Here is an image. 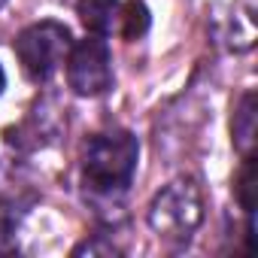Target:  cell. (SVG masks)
Here are the masks:
<instances>
[{"label":"cell","mask_w":258,"mask_h":258,"mask_svg":"<svg viewBox=\"0 0 258 258\" xmlns=\"http://www.w3.org/2000/svg\"><path fill=\"white\" fill-rule=\"evenodd\" d=\"M4 4H7V0H0V7H4Z\"/></svg>","instance_id":"7c38bea8"},{"label":"cell","mask_w":258,"mask_h":258,"mask_svg":"<svg viewBox=\"0 0 258 258\" xmlns=\"http://www.w3.org/2000/svg\"><path fill=\"white\" fill-rule=\"evenodd\" d=\"M67 82L82 97H97L112 85V55L100 37H85L67 52Z\"/></svg>","instance_id":"277c9868"},{"label":"cell","mask_w":258,"mask_h":258,"mask_svg":"<svg viewBox=\"0 0 258 258\" xmlns=\"http://www.w3.org/2000/svg\"><path fill=\"white\" fill-rule=\"evenodd\" d=\"M201 219H204V201H201V188L191 179H173L149 204L152 231L173 243L188 240L198 231Z\"/></svg>","instance_id":"7a4b0ae2"},{"label":"cell","mask_w":258,"mask_h":258,"mask_svg":"<svg viewBox=\"0 0 258 258\" xmlns=\"http://www.w3.org/2000/svg\"><path fill=\"white\" fill-rule=\"evenodd\" d=\"M149 25H152V16H149V7L143 4V0H127L124 7H118V28H121L124 40L146 37Z\"/></svg>","instance_id":"52a82bcc"},{"label":"cell","mask_w":258,"mask_h":258,"mask_svg":"<svg viewBox=\"0 0 258 258\" xmlns=\"http://www.w3.org/2000/svg\"><path fill=\"white\" fill-rule=\"evenodd\" d=\"M70 46H73L70 28L55 22V19H46V22H37L19 34L16 58H19V64L31 82H46L67 61Z\"/></svg>","instance_id":"3957f363"},{"label":"cell","mask_w":258,"mask_h":258,"mask_svg":"<svg viewBox=\"0 0 258 258\" xmlns=\"http://www.w3.org/2000/svg\"><path fill=\"white\" fill-rule=\"evenodd\" d=\"M13 231H16L13 219H7V222L0 219V252H7V249L13 246V240H16V234H13Z\"/></svg>","instance_id":"30bf717a"},{"label":"cell","mask_w":258,"mask_h":258,"mask_svg":"<svg viewBox=\"0 0 258 258\" xmlns=\"http://www.w3.org/2000/svg\"><path fill=\"white\" fill-rule=\"evenodd\" d=\"M140 158V143L131 131H103L94 134L82 155V179L94 195H121L134 179Z\"/></svg>","instance_id":"6da1fadb"},{"label":"cell","mask_w":258,"mask_h":258,"mask_svg":"<svg viewBox=\"0 0 258 258\" xmlns=\"http://www.w3.org/2000/svg\"><path fill=\"white\" fill-rule=\"evenodd\" d=\"M4 85H7V76H4V67H0V94H4Z\"/></svg>","instance_id":"8fae6325"},{"label":"cell","mask_w":258,"mask_h":258,"mask_svg":"<svg viewBox=\"0 0 258 258\" xmlns=\"http://www.w3.org/2000/svg\"><path fill=\"white\" fill-rule=\"evenodd\" d=\"M237 204L246 213H255L258 204V170H255V155L243 158V167L237 173Z\"/></svg>","instance_id":"ba28073f"},{"label":"cell","mask_w":258,"mask_h":258,"mask_svg":"<svg viewBox=\"0 0 258 258\" xmlns=\"http://www.w3.org/2000/svg\"><path fill=\"white\" fill-rule=\"evenodd\" d=\"M118 255V249L115 246H106V243H100V240H85L82 246H76L73 249V255Z\"/></svg>","instance_id":"9c48e42d"},{"label":"cell","mask_w":258,"mask_h":258,"mask_svg":"<svg viewBox=\"0 0 258 258\" xmlns=\"http://www.w3.org/2000/svg\"><path fill=\"white\" fill-rule=\"evenodd\" d=\"M231 140L237 146V152L246 158L255 149V91H246L234 109V121H231Z\"/></svg>","instance_id":"8992f818"},{"label":"cell","mask_w":258,"mask_h":258,"mask_svg":"<svg viewBox=\"0 0 258 258\" xmlns=\"http://www.w3.org/2000/svg\"><path fill=\"white\" fill-rule=\"evenodd\" d=\"M76 13L88 34L106 37L118 22V0H76Z\"/></svg>","instance_id":"5b68a950"}]
</instances>
